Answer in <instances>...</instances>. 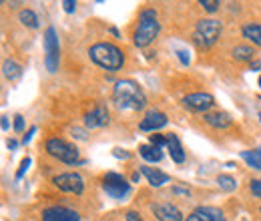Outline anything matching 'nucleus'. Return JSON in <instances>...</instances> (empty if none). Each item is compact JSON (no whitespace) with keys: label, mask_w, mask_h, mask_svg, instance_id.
Instances as JSON below:
<instances>
[{"label":"nucleus","mask_w":261,"mask_h":221,"mask_svg":"<svg viewBox=\"0 0 261 221\" xmlns=\"http://www.w3.org/2000/svg\"><path fill=\"white\" fill-rule=\"evenodd\" d=\"M113 101L123 111H141V109L147 107V96L143 93V89L135 81H129V79H123V81L115 83Z\"/></svg>","instance_id":"1"},{"label":"nucleus","mask_w":261,"mask_h":221,"mask_svg":"<svg viewBox=\"0 0 261 221\" xmlns=\"http://www.w3.org/2000/svg\"><path fill=\"white\" fill-rule=\"evenodd\" d=\"M89 57H91L93 63H97L98 66H102L105 70H111V72L119 70L123 66V63H125V57H123L121 48L111 44V42H97V44H93L89 48Z\"/></svg>","instance_id":"2"},{"label":"nucleus","mask_w":261,"mask_h":221,"mask_svg":"<svg viewBox=\"0 0 261 221\" xmlns=\"http://www.w3.org/2000/svg\"><path fill=\"white\" fill-rule=\"evenodd\" d=\"M159 34V18L153 8H147L139 14V27L135 31V44L137 46H149Z\"/></svg>","instance_id":"3"},{"label":"nucleus","mask_w":261,"mask_h":221,"mask_svg":"<svg viewBox=\"0 0 261 221\" xmlns=\"http://www.w3.org/2000/svg\"><path fill=\"white\" fill-rule=\"evenodd\" d=\"M219 34H221V22L215 20V18H205V20H199L197 22L193 40H195L197 46L209 48L211 44H215V40L219 38Z\"/></svg>","instance_id":"4"},{"label":"nucleus","mask_w":261,"mask_h":221,"mask_svg":"<svg viewBox=\"0 0 261 221\" xmlns=\"http://www.w3.org/2000/svg\"><path fill=\"white\" fill-rule=\"evenodd\" d=\"M44 149H46V153H48L50 157L59 159V161H63V163H66V165H72V163L79 161V149H76L74 145L66 143L65 139L53 137V139L46 141Z\"/></svg>","instance_id":"5"},{"label":"nucleus","mask_w":261,"mask_h":221,"mask_svg":"<svg viewBox=\"0 0 261 221\" xmlns=\"http://www.w3.org/2000/svg\"><path fill=\"white\" fill-rule=\"evenodd\" d=\"M44 53H46V68L48 72H57L59 70V61H61V46H59V36L53 27H48L44 32Z\"/></svg>","instance_id":"6"},{"label":"nucleus","mask_w":261,"mask_h":221,"mask_svg":"<svg viewBox=\"0 0 261 221\" xmlns=\"http://www.w3.org/2000/svg\"><path fill=\"white\" fill-rule=\"evenodd\" d=\"M102 189L113 199H123L130 193V183L121 173H107L102 177Z\"/></svg>","instance_id":"7"},{"label":"nucleus","mask_w":261,"mask_h":221,"mask_svg":"<svg viewBox=\"0 0 261 221\" xmlns=\"http://www.w3.org/2000/svg\"><path fill=\"white\" fill-rule=\"evenodd\" d=\"M53 183L61 191L74 193V195H83V191H85V181L79 173H61L53 179Z\"/></svg>","instance_id":"8"},{"label":"nucleus","mask_w":261,"mask_h":221,"mask_svg":"<svg viewBox=\"0 0 261 221\" xmlns=\"http://www.w3.org/2000/svg\"><path fill=\"white\" fill-rule=\"evenodd\" d=\"M183 107L193 111V113H205L215 105V99L209 95V93H193V95H187L183 96Z\"/></svg>","instance_id":"9"},{"label":"nucleus","mask_w":261,"mask_h":221,"mask_svg":"<svg viewBox=\"0 0 261 221\" xmlns=\"http://www.w3.org/2000/svg\"><path fill=\"white\" fill-rule=\"evenodd\" d=\"M42 221H81V215L72 209L55 205V207H48L42 211Z\"/></svg>","instance_id":"10"},{"label":"nucleus","mask_w":261,"mask_h":221,"mask_svg":"<svg viewBox=\"0 0 261 221\" xmlns=\"http://www.w3.org/2000/svg\"><path fill=\"white\" fill-rule=\"evenodd\" d=\"M167 125V115L161 113V111H157V109H151V111H147V115L143 117V121H141V125L139 129L141 131H157V129H161V127Z\"/></svg>","instance_id":"11"},{"label":"nucleus","mask_w":261,"mask_h":221,"mask_svg":"<svg viewBox=\"0 0 261 221\" xmlns=\"http://www.w3.org/2000/svg\"><path fill=\"white\" fill-rule=\"evenodd\" d=\"M85 125H87V129H98V127L109 125V111H107V107L97 105L91 113H87L85 115Z\"/></svg>","instance_id":"12"},{"label":"nucleus","mask_w":261,"mask_h":221,"mask_svg":"<svg viewBox=\"0 0 261 221\" xmlns=\"http://www.w3.org/2000/svg\"><path fill=\"white\" fill-rule=\"evenodd\" d=\"M153 213L159 221H183V213L179 211V207L171 205V203H157L153 205Z\"/></svg>","instance_id":"13"},{"label":"nucleus","mask_w":261,"mask_h":221,"mask_svg":"<svg viewBox=\"0 0 261 221\" xmlns=\"http://www.w3.org/2000/svg\"><path fill=\"white\" fill-rule=\"evenodd\" d=\"M141 173L147 177V181H149L151 187H163L165 183L171 181V177H169L167 173L159 171V169H153V167H149V165H141Z\"/></svg>","instance_id":"14"},{"label":"nucleus","mask_w":261,"mask_h":221,"mask_svg":"<svg viewBox=\"0 0 261 221\" xmlns=\"http://www.w3.org/2000/svg\"><path fill=\"white\" fill-rule=\"evenodd\" d=\"M223 219V213L217 207H197L187 217V221H219Z\"/></svg>","instance_id":"15"},{"label":"nucleus","mask_w":261,"mask_h":221,"mask_svg":"<svg viewBox=\"0 0 261 221\" xmlns=\"http://www.w3.org/2000/svg\"><path fill=\"white\" fill-rule=\"evenodd\" d=\"M167 149H169V155L175 163H183L185 161V151L181 147V141L175 133H169L167 135Z\"/></svg>","instance_id":"16"},{"label":"nucleus","mask_w":261,"mask_h":221,"mask_svg":"<svg viewBox=\"0 0 261 221\" xmlns=\"http://www.w3.org/2000/svg\"><path fill=\"white\" fill-rule=\"evenodd\" d=\"M205 123L209 127H213V129H227V127H231L233 119L229 117L227 113L217 111V113H207L205 115Z\"/></svg>","instance_id":"17"},{"label":"nucleus","mask_w":261,"mask_h":221,"mask_svg":"<svg viewBox=\"0 0 261 221\" xmlns=\"http://www.w3.org/2000/svg\"><path fill=\"white\" fill-rule=\"evenodd\" d=\"M139 153H141V157L145 159V161H149V163H159L163 159V151L159 147H153V145H141Z\"/></svg>","instance_id":"18"},{"label":"nucleus","mask_w":261,"mask_h":221,"mask_svg":"<svg viewBox=\"0 0 261 221\" xmlns=\"http://www.w3.org/2000/svg\"><path fill=\"white\" fill-rule=\"evenodd\" d=\"M231 55H233V59H235V61H243V63H249V61L255 57V51H253L251 46L239 44V46H235V48L231 51Z\"/></svg>","instance_id":"19"},{"label":"nucleus","mask_w":261,"mask_h":221,"mask_svg":"<svg viewBox=\"0 0 261 221\" xmlns=\"http://www.w3.org/2000/svg\"><path fill=\"white\" fill-rule=\"evenodd\" d=\"M2 72H4L6 79L16 81V79L22 75V66H20L18 63H14V61H4V64H2Z\"/></svg>","instance_id":"20"},{"label":"nucleus","mask_w":261,"mask_h":221,"mask_svg":"<svg viewBox=\"0 0 261 221\" xmlns=\"http://www.w3.org/2000/svg\"><path fill=\"white\" fill-rule=\"evenodd\" d=\"M241 32H243V36L249 38L253 44L261 46V24H245Z\"/></svg>","instance_id":"21"},{"label":"nucleus","mask_w":261,"mask_h":221,"mask_svg":"<svg viewBox=\"0 0 261 221\" xmlns=\"http://www.w3.org/2000/svg\"><path fill=\"white\" fill-rule=\"evenodd\" d=\"M18 20H20L24 27H29V29H38V16L34 14L31 8H24V10H20V14H18Z\"/></svg>","instance_id":"22"},{"label":"nucleus","mask_w":261,"mask_h":221,"mask_svg":"<svg viewBox=\"0 0 261 221\" xmlns=\"http://www.w3.org/2000/svg\"><path fill=\"white\" fill-rule=\"evenodd\" d=\"M241 157L247 161V165H249V167H253V169H261V147H257L255 151H243V153H241Z\"/></svg>","instance_id":"23"},{"label":"nucleus","mask_w":261,"mask_h":221,"mask_svg":"<svg viewBox=\"0 0 261 221\" xmlns=\"http://www.w3.org/2000/svg\"><path fill=\"white\" fill-rule=\"evenodd\" d=\"M217 185L223 191H235L237 181H235L231 175H219V177H217Z\"/></svg>","instance_id":"24"},{"label":"nucleus","mask_w":261,"mask_h":221,"mask_svg":"<svg viewBox=\"0 0 261 221\" xmlns=\"http://www.w3.org/2000/svg\"><path fill=\"white\" fill-rule=\"evenodd\" d=\"M149 139H151V145L153 147L163 149V145H167V137H163V135H149Z\"/></svg>","instance_id":"25"},{"label":"nucleus","mask_w":261,"mask_h":221,"mask_svg":"<svg viewBox=\"0 0 261 221\" xmlns=\"http://www.w3.org/2000/svg\"><path fill=\"white\" fill-rule=\"evenodd\" d=\"M201 6L207 10V12H215L219 8V2L217 0H201Z\"/></svg>","instance_id":"26"},{"label":"nucleus","mask_w":261,"mask_h":221,"mask_svg":"<svg viewBox=\"0 0 261 221\" xmlns=\"http://www.w3.org/2000/svg\"><path fill=\"white\" fill-rule=\"evenodd\" d=\"M29 165H31V157H24L22 163H20V167H18V171H16V179H20V177L24 175V171L29 169Z\"/></svg>","instance_id":"27"},{"label":"nucleus","mask_w":261,"mask_h":221,"mask_svg":"<svg viewBox=\"0 0 261 221\" xmlns=\"http://www.w3.org/2000/svg\"><path fill=\"white\" fill-rule=\"evenodd\" d=\"M249 189H251V193H253L255 197H261V179H255V181H251Z\"/></svg>","instance_id":"28"},{"label":"nucleus","mask_w":261,"mask_h":221,"mask_svg":"<svg viewBox=\"0 0 261 221\" xmlns=\"http://www.w3.org/2000/svg\"><path fill=\"white\" fill-rule=\"evenodd\" d=\"M22 129H24V119H22L20 115H16V117H14V131L20 133Z\"/></svg>","instance_id":"29"},{"label":"nucleus","mask_w":261,"mask_h":221,"mask_svg":"<svg viewBox=\"0 0 261 221\" xmlns=\"http://www.w3.org/2000/svg\"><path fill=\"white\" fill-rule=\"evenodd\" d=\"M63 8H65V12H68V14H70V12H74L76 2H74V0H65V2H63Z\"/></svg>","instance_id":"30"},{"label":"nucleus","mask_w":261,"mask_h":221,"mask_svg":"<svg viewBox=\"0 0 261 221\" xmlns=\"http://www.w3.org/2000/svg\"><path fill=\"white\" fill-rule=\"evenodd\" d=\"M72 135H74L76 139H81V141H87V135H85L83 129H72Z\"/></svg>","instance_id":"31"},{"label":"nucleus","mask_w":261,"mask_h":221,"mask_svg":"<svg viewBox=\"0 0 261 221\" xmlns=\"http://www.w3.org/2000/svg\"><path fill=\"white\" fill-rule=\"evenodd\" d=\"M125 217H127V221H143V219H141V215H139L137 211H129Z\"/></svg>","instance_id":"32"},{"label":"nucleus","mask_w":261,"mask_h":221,"mask_svg":"<svg viewBox=\"0 0 261 221\" xmlns=\"http://www.w3.org/2000/svg\"><path fill=\"white\" fill-rule=\"evenodd\" d=\"M34 133H36V127H33V129L29 131V135H27V137L22 139V143H24V145H29V143H31V139H33V135H34Z\"/></svg>","instance_id":"33"},{"label":"nucleus","mask_w":261,"mask_h":221,"mask_svg":"<svg viewBox=\"0 0 261 221\" xmlns=\"http://www.w3.org/2000/svg\"><path fill=\"white\" fill-rule=\"evenodd\" d=\"M177 55H179V59H181V63H183V64H189V57H187V53H183V51H179Z\"/></svg>","instance_id":"34"},{"label":"nucleus","mask_w":261,"mask_h":221,"mask_svg":"<svg viewBox=\"0 0 261 221\" xmlns=\"http://www.w3.org/2000/svg\"><path fill=\"white\" fill-rule=\"evenodd\" d=\"M173 193H177V195H189V189H179V187H175Z\"/></svg>","instance_id":"35"},{"label":"nucleus","mask_w":261,"mask_h":221,"mask_svg":"<svg viewBox=\"0 0 261 221\" xmlns=\"http://www.w3.org/2000/svg\"><path fill=\"white\" fill-rule=\"evenodd\" d=\"M115 157H123V159H127V157H129V153H121V149H115Z\"/></svg>","instance_id":"36"},{"label":"nucleus","mask_w":261,"mask_h":221,"mask_svg":"<svg viewBox=\"0 0 261 221\" xmlns=\"http://www.w3.org/2000/svg\"><path fill=\"white\" fill-rule=\"evenodd\" d=\"M2 129H4V131L8 129V117H2Z\"/></svg>","instance_id":"37"},{"label":"nucleus","mask_w":261,"mask_h":221,"mask_svg":"<svg viewBox=\"0 0 261 221\" xmlns=\"http://www.w3.org/2000/svg\"><path fill=\"white\" fill-rule=\"evenodd\" d=\"M16 145H18V143H16V141H12V139H10V141H8V149H16Z\"/></svg>","instance_id":"38"},{"label":"nucleus","mask_w":261,"mask_h":221,"mask_svg":"<svg viewBox=\"0 0 261 221\" xmlns=\"http://www.w3.org/2000/svg\"><path fill=\"white\" fill-rule=\"evenodd\" d=\"M139 177H141V173H139V171H135V173H133V177H130V179H133V181H139Z\"/></svg>","instance_id":"39"},{"label":"nucleus","mask_w":261,"mask_h":221,"mask_svg":"<svg viewBox=\"0 0 261 221\" xmlns=\"http://www.w3.org/2000/svg\"><path fill=\"white\" fill-rule=\"evenodd\" d=\"M259 87H261V77H259Z\"/></svg>","instance_id":"40"},{"label":"nucleus","mask_w":261,"mask_h":221,"mask_svg":"<svg viewBox=\"0 0 261 221\" xmlns=\"http://www.w3.org/2000/svg\"><path fill=\"white\" fill-rule=\"evenodd\" d=\"M219 221H225V217H223V219H219Z\"/></svg>","instance_id":"41"},{"label":"nucleus","mask_w":261,"mask_h":221,"mask_svg":"<svg viewBox=\"0 0 261 221\" xmlns=\"http://www.w3.org/2000/svg\"><path fill=\"white\" fill-rule=\"evenodd\" d=\"M259 211H261V207H259Z\"/></svg>","instance_id":"42"}]
</instances>
